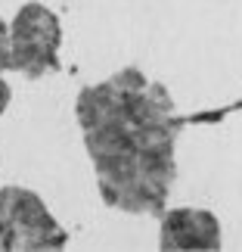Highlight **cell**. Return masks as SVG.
Wrapping results in <instances>:
<instances>
[{
    "mask_svg": "<svg viewBox=\"0 0 242 252\" xmlns=\"http://www.w3.org/2000/svg\"><path fill=\"white\" fill-rule=\"evenodd\" d=\"M59 19L44 3H25L9 25L13 69L25 78H44L59 65Z\"/></svg>",
    "mask_w": 242,
    "mask_h": 252,
    "instance_id": "cell-3",
    "label": "cell"
},
{
    "mask_svg": "<svg viewBox=\"0 0 242 252\" xmlns=\"http://www.w3.org/2000/svg\"><path fill=\"white\" fill-rule=\"evenodd\" d=\"M9 96H13V91H9V84L3 81V75H0V112L6 109V103H9Z\"/></svg>",
    "mask_w": 242,
    "mask_h": 252,
    "instance_id": "cell-6",
    "label": "cell"
},
{
    "mask_svg": "<svg viewBox=\"0 0 242 252\" xmlns=\"http://www.w3.org/2000/svg\"><path fill=\"white\" fill-rule=\"evenodd\" d=\"M69 243L50 209L37 193L25 187H0V249H62Z\"/></svg>",
    "mask_w": 242,
    "mask_h": 252,
    "instance_id": "cell-2",
    "label": "cell"
},
{
    "mask_svg": "<svg viewBox=\"0 0 242 252\" xmlns=\"http://www.w3.org/2000/svg\"><path fill=\"white\" fill-rule=\"evenodd\" d=\"M6 69H13V50H9V28L0 19V75Z\"/></svg>",
    "mask_w": 242,
    "mask_h": 252,
    "instance_id": "cell-5",
    "label": "cell"
},
{
    "mask_svg": "<svg viewBox=\"0 0 242 252\" xmlns=\"http://www.w3.org/2000/svg\"><path fill=\"white\" fill-rule=\"evenodd\" d=\"M78 122L106 206L161 215L177 174L180 119L171 94L137 69H121L78 94Z\"/></svg>",
    "mask_w": 242,
    "mask_h": 252,
    "instance_id": "cell-1",
    "label": "cell"
},
{
    "mask_svg": "<svg viewBox=\"0 0 242 252\" xmlns=\"http://www.w3.org/2000/svg\"><path fill=\"white\" fill-rule=\"evenodd\" d=\"M161 249H220V221L205 209L161 212Z\"/></svg>",
    "mask_w": 242,
    "mask_h": 252,
    "instance_id": "cell-4",
    "label": "cell"
}]
</instances>
